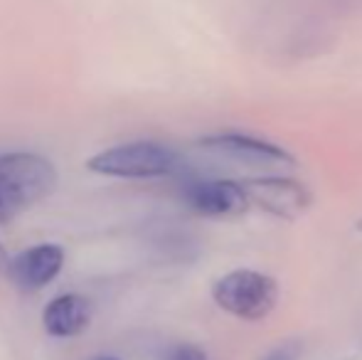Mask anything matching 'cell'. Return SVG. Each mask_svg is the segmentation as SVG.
I'll return each mask as SVG.
<instances>
[{
	"label": "cell",
	"mask_w": 362,
	"mask_h": 360,
	"mask_svg": "<svg viewBox=\"0 0 362 360\" xmlns=\"http://www.w3.org/2000/svg\"><path fill=\"white\" fill-rule=\"evenodd\" d=\"M249 202L276 217L293 220L308 207L310 195L300 182L288 178H254L242 182Z\"/></svg>",
	"instance_id": "52a82bcc"
},
{
	"label": "cell",
	"mask_w": 362,
	"mask_h": 360,
	"mask_svg": "<svg viewBox=\"0 0 362 360\" xmlns=\"http://www.w3.org/2000/svg\"><path fill=\"white\" fill-rule=\"evenodd\" d=\"M86 168L106 178H163L180 168V156L156 141H134L91 156Z\"/></svg>",
	"instance_id": "7a4b0ae2"
},
{
	"label": "cell",
	"mask_w": 362,
	"mask_h": 360,
	"mask_svg": "<svg viewBox=\"0 0 362 360\" xmlns=\"http://www.w3.org/2000/svg\"><path fill=\"white\" fill-rule=\"evenodd\" d=\"M94 316V306L81 294H62L42 311V328L52 338H74L84 333Z\"/></svg>",
	"instance_id": "ba28073f"
},
{
	"label": "cell",
	"mask_w": 362,
	"mask_h": 360,
	"mask_svg": "<svg viewBox=\"0 0 362 360\" xmlns=\"http://www.w3.org/2000/svg\"><path fill=\"white\" fill-rule=\"evenodd\" d=\"M355 227H358V232H362V217L358 220V225H355Z\"/></svg>",
	"instance_id": "4fadbf2b"
},
{
	"label": "cell",
	"mask_w": 362,
	"mask_h": 360,
	"mask_svg": "<svg viewBox=\"0 0 362 360\" xmlns=\"http://www.w3.org/2000/svg\"><path fill=\"white\" fill-rule=\"evenodd\" d=\"M300 356V348L296 343H284V346L274 348L269 356H264L262 360H298Z\"/></svg>",
	"instance_id": "30bf717a"
},
{
	"label": "cell",
	"mask_w": 362,
	"mask_h": 360,
	"mask_svg": "<svg viewBox=\"0 0 362 360\" xmlns=\"http://www.w3.org/2000/svg\"><path fill=\"white\" fill-rule=\"evenodd\" d=\"M94 360H119V358H111V356H101V358H94Z\"/></svg>",
	"instance_id": "7c38bea8"
},
{
	"label": "cell",
	"mask_w": 362,
	"mask_h": 360,
	"mask_svg": "<svg viewBox=\"0 0 362 360\" xmlns=\"http://www.w3.org/2000/svg\"><path fill=\"white\" fill-rule=\"evenodd\" d=\"M212 298L222 311L242 321H262L276 306L279 286L262 272L234 269L212 284Z\"/></svg>",
	"instance_id": "3957f363"
},
{
	"label": "cell",
	"mask_w": 362,
	"mask_h": 360,
	"mask_svg": "<svg viewBox=\"0 0 362 360\" xmlns=\"http://www.w3.org/2000/svg\"><path fill=\"white\" fill-rule=\"evenodd\" d=\"M57 168L28 151L0 153V222H10L57 187Z\"/></svg>",
	"instance_id": "6da1fadb"
},
{
	"label": "cell",
	"mask_w": 362,
	"mask_h": 360,
	"mask_svg": "<svg viewBox=\"0 0 362 360\" xmlns=\"http://www.w3.org/2000/svg\"><path fill=\"white\" fill-rule=\"evenodd\" d=\"M160 360H210L207 353L200 346H192V343H175L163 353Z\"/></svg>",
	"instance_id": "9c48e42d"
},
{
	"label": "cell",
	"mask_w": 362,
	"mask_h": 360,
	"mask_svg": "<svg viewBox=\"0 0 362 360\" xmlns=\"http://www.w3.org/2000/svg\"><path fill=\"white\" fill-rule=\"evenodd\" d=\"M5 262V250H3V245H0V265Z\"/></svg>",
	"instance_id": "8fae6325"
},
{
	"label": "cell",
	"mask_w": 362,
	"mask_h": 360,
	"mask_svg": "<svg viewBox=\"0 0 362 360\" xmlns=\"http://www.w3.org/2000/svg\"><path fill=\"white\" fill-rule=\"evenodd\" d=\"M200 146L217 156H224V158L252 166V168H291L296 163L293 156L286 153L281 146L244 134L207 136V139L200 141Z\"/></svg>",
	"instance_id": "277c9868"
},
{
	"label": "cell",
	"mask_w": 362,
	"mask_h": 360,
	"mask_svg": "<svg viewBox=\"0 0 362 360\" xmlns=\"http://www.w3.org/2000/svg\"><path fill=\"white\" fill-rule=\"evenodd\" d=\"M182 200L192 212L207 217L237 215L249 205L242 182L232 180H190L182 185Z\"/></svg>",
	"instance_id": "5b68a950"
},
{
	"label": "cell",
	"mask_w": 362,
	"mask_h": 360,
	"mask_svg": "<svg viewBox=\"0 0 362 360\" xmlns=\"http://www.w3.org/2000/svg\"><path fill=\"white\" fill-rule=\"evenodd\" d=\"M64 269V250L57 245H37L15 255L8 262V277L23 291H40Z\"/></svg>",
	"instance_id": "8992f818"
}]
</instances>
